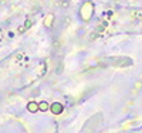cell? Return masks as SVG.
Masks as SVG:
<instances>
[{"mask_svg": "<svg viewBox=\"0 0 142 133\" xmlns=\"http://www.w3.org/2000/svg\"><path fill=\"white\" fill-rule=\"evenodd\" d=\"M51 112L55 113V115H60L63 112V105L61 103H53L51 105Z\"/></svg>", "mask_w": 142, "mask_h": 133, "instance_id": "cell-1", "label": "cell"}, {"mask_svg": "<svg viewBox=\"0 0 142 133\" xmlns=\"http://www.w3.org/2000/svg\"><path fill=\"white\" fill-rule=\"evenodd\" d=\"M27 108H28L30 112H37V111H38V105L34 103V102H30V103L27 105Z\"/></svg>", "mask_w": 142, "mask_h": 133, "instance_id": "cell-2", "label": "cell"}, {"mask_svg": "<svg viewBox=\"0 0 142 133\" xmlns=\"http://www.w3.org/2000/svg\"><path fill=\"white\" fill-rule=\"evenodd\" d=\"M38 108H40V111H44V112H46V111H48V103H47V102H41V103L38 105Z\"/></svg>", "mask_w": 142, "mask_h": 133, "instance_id": "cell-3", "label": "cell"}]
</instances>
